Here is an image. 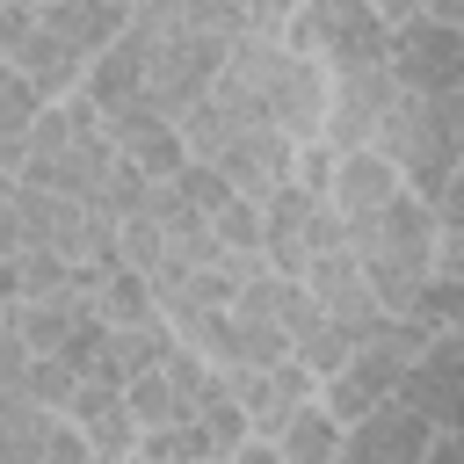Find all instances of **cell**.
<instances>
[{
    "label": "cell",
    "instance_id": "5bb4252c",
    "mask_svg": "<svg viewBox=\"0 0 464 464\" xmlns=\"http://www.w3.org/2000/svg\"><path fill=\"white\" fill-rule=\"evenodd\" d=\"M58 420H72V428L87 435L94 464H130V457H138V420H130V406H123V384H94V377H80Z\"/></svg>",
    "mask_w": 464,
    "mask_h": 464
},
{
    "label": "cell",
    "instance_id": "6da1fadb",
    "mask_svg": "<svg viewBox=\"0 0 464 464\" xmlns=\"http://www.w3.org/2000/svg\"><path fill=\"white\" fill-rule=\"evenodd\" d=\"M348 254H355L370 297H377L392 319H406L413 297H420V283L435 276V210L399 188L384 210H370V218L348 225Z\"/></svg>",
    "mask_w": 464,
    "mask_h": 464
},
{
    "label": "cell",
    "instance_id": "603a6c76",
    "mask_svg": "<svg viewBox=\"0 0 464 464\" xmlns=\"http://www.w3.org/2000/svg\"><path fill=\"white\" fill-rule=\"evenodd\" d=\"M51 428H58V413H44V406L14 399V406H7V420H0V464H44Z\"/></svg>",
    "mask_w": 464,
    "mask_h": 464
},
{
    "label": "cell",
    "instance_id": "30bf717a",
    "mask_svg": "<svg viewBox=\"0 0 464 464\" xmlns=\"http://www.w3.org/2000/svg\"><path fill=\"white\" fill-rule=\"evenodd\" d=\"M225 377V392H232V406L246 413V435H261V442H276L283 435V420L304 406V399H319V377L290 355V362H276V370H218Z\"/></svg>",
    "mask_w": 464,
    "mask_h": 464
},
{
    "label": "cell",
    "instance_id": "ee69618b",
    "mask_svg": "<svg viewBox=\"0 0 464 464\" xmlns=\"http://www.w3.org/2000/svg\"><path fill=\"white\" fill-rule=\"evenodd\" d=\"M7 203H14V174H0V210H7Z\"/></svg>",
    "mask_w": 464,
    "mask_h": 464
},
{
    "label": "cell",
    "instance_id": "8d00e7d4",
    "mask_svg": "<svg viewBox=\"0 0 464 464\" xmlns=\"http://www.w3.org/2000/svg\"><path fill=\"white\" fill-rule=\"evenodd\" d=\"M44 464H94V450H87V435H80L72 420H58V428H51V450H44Z\"/></svg>",
    "mask_w": 464,
    "mask_h": 464
},
{
    "label": "cell",
    "instance_id": "5b68a950",
    "mask_svg": "<svg viewBox=\"0 0 464 464\" xmlns=\"http://www.w3.org/2000/svg\"><path fill=\"white\" fill-rule=\"evenodd\" d=\"M384 22L370 14V0H297L290 14V51L319 58L326 72H355V65H384Z\"/></svg>",
    "mask_w": 464,
    "mask_h": 464
},
{
    "label": "cell",
    "instance_id": "f546056e",
    "mask_svg": "<svg viewBox=\"0 0 464 464\" xmlns=\"http://www.w3.org/2000/svg\"><path fill=\"white\" fill-rule=\"evenodd\" d=\"M174 196H181L188 210H203V218H218V210L232 203V181H225L218 167H203V160H181V174H174Z\"/></svg>",
    "mask_w": 464,
    "mask_h": 464
},
{
    "label": "cell",
    "instance_id": "7bdbcfd3",
    "mask_svg": "<svg viewBox=\"0 0 464 464\" xmlns=\"http://www.w3.org/2000/svg\"><path fill=\"white\" fill-rule=\"evenodd\" d=\"M7 304H22V268H14V261H0V312H7Z\"/></svg>",
    "mask_w": 464,
    "mask_h": 464
},
{
    "label": "cell",
    "instance_id": "83f0119b",
    "mask_svg": "<svg viewBox=\"0 0 464 464\" xmlns=\"http://www.w3.org/2000/svg\"><path fill=\"white\" fill-rule=\"evenodd\" d=\"M116 254H123V268H138V276H152L160 261H167V232L138 210V218H116Z\"/></svg>",
    "mask_w": 464,
    "mask_h": 464
},
{
    "label": "cell",
    "instance_id": "bcb514c9",
    "mask_svg": "<svg viewBox=\"0 0 464 464\" xmlns=\"http://www.w3.org/2000/svg\"><path fill=\"white\" fill-rule=\"evenodd\" d=\"M22 7H44V0H22Z\"/></svg>",
    "mask_w": 464,
    "mask_h": 464
},
{
    "label": "cell",
    "instance_id": "d4e9b609",
    "mask_svg": "<svg viewBox=\"0 0 464 464\" xmlns=\"http://www.w3.org/2000/svg\"><path fill=\"white\" fill-rule=\"evenodd\" d=\"M123 406H130V420H138V435H152V428H174V420H188V406L174 399V384L152 370V377H130L123 384Z\"/></svg>",
    "mask_w": 464,
    "mask_h": 464
},
{
    "label": "cell",
    "instance_id": "2e32d148",
    "mask_svg": "<svg viewBox=\"0 0 464 464\" xmlns=\"http://www.w3.org/2000/svg\"><path fill=\"white\" fill-rule=\"evenodd\" d=\"M7 65H14V72L36 87V102H65V94H80V80H87V58H80L72 44H58L44 22H36V36H29V44H22Z\"/></svg>",
    "mask_w": 464,
    "mask_h": 464
},
{
    "label": "cell",
    "instance_id": "f1b7e54d",
    "mask_svg": "<svg viewBox=\"0 0 464 464\" xmlns=\"http://www.w3.org/2000/svg\"><path fill=\"white\" fill-rule=\"evenodd\" d=\"M72 384H80V377H72L58 355H29V370H22V399H29V406H44V413H65Z\"/></svg>",
    "mask_w": 464,
    "mask_h": 464
},
{
    "label": "cell",
    "instance_id": "1f68e13d",
    "mask_svg": "<svg viewBox=\"0 0 464 464\" xmlns=\"http://www.w3.org/2000/svg\"><path fill=\"white\" fill-rule=\"evenodd\" d=\"M196 420H203V435L218 442V457H232V450L246 442V413L232 406V392H225V377H218V392H210V399L196 406Z\"/></svg>",
    "mask_w": 464,
    "mask_h": 464
},
{
    "label": "cell",
    "instance_id": "7402d4cb",
    "mask_svg": "<svg viewBox=\"0 0 464 464\" xmlns=\"http://www.w3.org/2000/svg\"><path fill=\"white\" fill-rule=\"evenodd\" d=\"M94 312H102L109 326H152V319H160L152 283H145L138 268H109V276H102V290H94Z\"/></svg>",
    "mask_w": 464,
    "mask_h": 464
},
{
    "label": "cell",
    "instance_id": "484cf974",
    "mask_svg": "<svg viewBox=\"0 0 464 464\" xmlns=\"http://www.w3.org/2000/svg\"><path fill=\"white\" fill-rule=\"evenodd\" d=\"M160 377L174 384V399H181L188 413H196V406H203V399L218 392V362H203V355H196V348H181V341L167 348V362H160Z\"/></svg>",
    "mask_w": 464,
    "mask_h": 464
},
{
    "label": "cell",
    "instance_id": "3957f363",
    "mask_svg": "<svg viewBox=\"0 0 464 464\" xmlns=\"http://www.w3.org/2000/svg\"><path fill=\"white\" fill-rule=\"evenodd\" d=\"M428 348V326L420 319H392L377 341H362L326 384H319V406L341 420V428H355L370 406H384V399H399V377H406V362Z\"/></svg>",
    "mask_w": 464,
    "mask_h": 464
},
{
    "label": "cell",
    "instance_id": "d6986e66",
    "mask_svg": "<svg viewBox=\"0 0 464 464\" xmlns=\"http://www.w3.org/2000/svg\"><path fill=\"white\" fill-rule=\"evenodd\" d=\"M341 420L319 406V399H304L290 420H283V435H276V450H283V464H334L341 457Z\"/></svg>",
    "mask_w": 464,
    "mask_h": 464
},
{
    "label": "cell",
    "instance_id": "d6a6232c",
    "mask_svg": "<svg viewBox=\"0 0 464 464\" xmlns=\"http://www.w3.org/2000/svg\"><path fill=\"white\" fill-rule=\"evenodd\" d=\"M334 167H341V152H334L326 138H312V145H297V160H290V181H297L312 203H326V196H334Z\"/></svg>",
    "mask_w": 464,
    "mask_h": 464
},
{
    "label": "cell",
    "instance_id": "b9f144b4",
    "mask_svg": "<svg viewBox=\"0 0 464 464\" xmlns=\"http://www.w3.org/2000/svg\"><path fill=\"white\" fill-rule=\"evenodd\" d=\"M22 254V218H14V203L0 210V261H14Z\"/></svg>",
    "mask_w": 464,
    "mask_h": 464
},
{
    "label": "cell",
    "instance_id": "52a82bcc",
    "mask_svg": "<svg viewBox=\"0 0 464 464\" xmlns=\"http://www.w3.org/2000/svg\"><path fill=\"white\" fill-rule=\"evenodd\" d=\"M399 399L435 435H464V334H428V348L399 377Z\"/></svg>",
    "mask_w": 464,
    "mask_h": 464
},
{
    "label": "cell",
    "instance_id": "4316f807",
    "mask_svg": "<svg viewBox=\"0 0 464 464\" xmlns=\"http://www.w3.org/2000/svg\"><path fill=\"white\" fill-rule=\"evenodd\" d=\"M406 319H420L428 334H464V283H450V276H428Z\"/></svg>",
    "mask_w": 464,
    "mask_h": 464
},
{
    "label": "cell",
    "instance_id": "7a4b0ae2",
    "mask_svg": "<svg viewBox=\"0 0 464 464\" xmlns=\"http://www.w3.org/2000/svg\"><path fill=\"white\" fill-rule=\"evenodd\" d=\"M377 160H392L399 167V181H406V196H420L428 210H435V196L450 188V174L464 167V145H457V116H450V94L442 102H428V94H392V109H384V123H377V145H370Z\"/></svg>",
    "mask_w": 464,
    "mask_h": 464
},
{
    "label": "cell",
    "instance_id": "9c48e42d",
    "mask_svg": "<svg viewBox=\"0 0 464 464\" xmlns=\"http://www.w3.org/2000/svg\"><path fill=\"white\" fill-rule=\"evenodd\" d=\"M392 94H399V80H392V65H355V72H334V87H326V145L334 152H370L377 145V123H384V109H392Z\"/></svg>",
    "mask_w": 464,
    "mask_h": 464
},
{
    "label": "cell",
    "instance_id": "ab89813d",
    "mask_svg": "<svg viewBox=\"0 0 464 464\" xmlns=\"http://www.w3.org/2000/svg\"><path fill=\"white\" fill-rule=\"evenodd\" d=\"M232 464H283V450H276V442H261V435H246V442L232 450Z\"/></svg>",
    "mask_w": 464,
    "mask_h": 464
},
{
    "label": "cell",
    "instance_id": "f6af8a7d",
    "mask_svg": "<svg viewBox=\"0 0 464 464\" xmlns=\"http://www.w3.org/2000/svg\"><path fill=\"white\" fill-rule=\"evenodd\" d=\"M14 399H22V392H0V420H7V406H14Z\"/></svg>",
    "mask_w": 464,
    "mask_h": 464
},
{
    "label": "cell",
    "instance_id": "c3c4849f",
    "mask_svg": "<svg viewBox=\"0 0 464 464\" xmlns=\"http://www.w3.org/2000/svg\"><path fill=\"white\" fill-rule=\"evenodd\" d=\"M130 14H138V0H130Z\"/></svg>",
    "mask_w": 464,
    "mask_h": 464
},
{
    "label": "cell",
    "instance_id": "8992f818",
    "mask_svg": "<svg viewBox=\"0 0 464 464\" xmlns=\"http://www.w3.org/2000/svg\"><path fill=\"white\" fill-rule=\"evenodd\" d=\"M384 65L406 94H464V29H442V22H406L384 36Z\"/></svg>",
    "mask_w": 464,
    "mask_h": 464
},
{
    "label": "cell",
    "instance_id": "7c38bea8",
    "mask_svg": "<svg viewBox=\"0 0 464 464\" xmlns=\"http://www.w3.org/2000/svg\"><path fill=\"white\" fill-rule=\"evenodd\" d=\"M109 123V145H116V160H130V167H145L152 181H174L181 174V130H174V116H160L145 94L138 102H123V109H109L102 116Z\"/></svg>",
    "mask_w": 464,
    "mask_h": 464
},
{
    "label": "cell",
    "instance_id": "60d3db41",
    "mask_svg": "<svg viewBox=\"0 0 464 464\" xmlns=\"http://www.w3.org/2000/svg\"><path fill=\"white\" fill-rule=\"evenodd\" d=\"M420 22H442V29H464V0H420Z\"/></svg>",
    "mask_w": 464,
    "mask_h": 464
},
{
    "label": "cell",
    "instance_id": "836d02e7",
    "mask_svg": "<svg viewBox=\"0 0 464 464\" xmlns=\"http://www.w3.org/2000/svg\"><path fill=\"white\" fill-rule=\"evenodd\" d=\"M334 246H348V225H341L334 203H312V210H304V261H312V254H334Z\"/></svg>",
    "mask_w": 464,
    "mask_h": 464
},
{
    "label": "cell",
    "instance_id": "d590c367",
    "mask_svg": "<svg viewBox=\"0 0 464 464\" xmlns=\"http://www.w3.org/2000/svg\"><path fill=\"white\" fill-rule=\"evenodd\" d=\"M29 36H36V7H22V0H0V58H14Z\"/></svg>",
    "mask_w": 464,
    "mask_h": 464
},
{
    "label": "cell",
    "instance_id": "e0dca14e",
    "mask_svg": "<svg viewBox=\"0 0 464 464\" xmlns=\"http://www.w3.org/2000/svg\"><path fill=\"white\" fill-rule=\"evenodd\" d=\"M80 94H87L102 116L145 94V51H138V36H130V29H123V36H116L102 58H87V80H80Z\"/></svg>",
    "mask_w": 464,
    "mask_h": 464
},
{
    "label": "cell",
    "instance_id": "e575fe53",
    "mask_svg": "<svg viewBox=\"0 0 464 464\" xmlns=\"http://www.w3.org/2000/svg\"><path fill=\"white\" fill-rule=\"evenodd\" d=\"M290 14H297V0H246V36L283 44L290 36Z\"/></svg>",
    "mask_w": 464,
    "mask_h": 464
},
{
    "label": "cell",
    "instance_id": "8fae6325",
    "mask_svg": "<svg viewBox=\"0 0 464 464\" xmlns=\"http://www.w3.org/2000/svg\"><path fill=\"white\" fill-rule=\"evenodd\" d=\"M428 442H435V428H428L406 399H384V406H370V413L341 435V457H334V464H420Z\"/></svg>",
    "mask_w": 464,
    "mask_h": 464
},
{
    "label": "cell",
    "instance_id": "681fc988",
    "mask_svg": "<svg viewBox=\"0 0 464 464\" xmlns=\"http://www.w3.org/2000/svg\"><path fill=\"white\" fill-rule=\"evenodd\" d=\"M130 464H145V457H130Z\"/></svg>",
    "mask_w": 464,
    "mask_h": 464
},
{
    "label": "cell",
    "instance_id": "74e56055",
    "mask_svg": "<svg viewBox=\"0 0 464 464\" xmlns=\"http://www.w3.org/2000/svg\"><path fill=\"white\" fill-rule=\"evenodd\" d=\"M435 225H442V232H464V167H457L450 188L435 196Z\"/></svg>",
    "mask_w": 464,
    "mask_h": 464
},
{
    "label": "cell",
    "instance_id": "277c9868",
    "mask_svg": "<svg viewBox=\"0 0 464 464\" xmlns=\"http://www.w3.org/2000/svg\"><path fill=\"white\" fill-rule=\"evenodd\" d=\"M130 36L145 51V102L160 116H181L188 102H203L232 51V36H218V29H138L130 22Z\"/></svg>",
    "mask_w": 464,
    "mask_h": 464
},
{
    "label": "cell",
    "instance_id": "4dcf8cb0",
    "mask_svg": "<svg viewBox=\"0 0 464 464\" xmlns=\"http://www.w3.org/2000/svg\"><path fill=\"white\" fill-rule=\"evenodd\" d=\"M210 232H218V246H225V254H261V203L232 196V203L210 218Z\"/></svg>",
    "mask_w": 464,
    "mask_h": 464
},
{
    "label": "cell",
    "instance_id": "ac0fdd59",
    "mask_svg": "<svg viewBox=\"0 0 464 464\" xmlns=\"http://www.w3.org/2000/svg\"><path fill=\"white\" fill-rule=\"evenodd\" d=\"M290 355L326 384V377L355 355V341H348V326H334V319H326V312H312V297H304V304H297V319H290Z\"/></svg>",
    "mask_w": 464,
    "mask_h": 464
},
{
    "label": "cell",
    "instance_id": "f35d334b",
    "mask_svg": "<svg viewBox=\"0 0 464 464\" xmlns=\"http://www.w3.org/2000/svg\"><path fill=\"white\" fill-rule=\"evenodd\" d=\"M370 14L384 29H406V22H420V0H370Z\"/></svg>",
    "mask_w": 464,
    "mask_h": 464
},
{
    "label": "cell",
    "instance_id": "7dc6e473",
    "mask_svg": "<svg viewBox=\"0 0 464 464\" xmlns=\"http://www.w3.org/2000/svg\"><path fill=\"white\" fill-rule=\"evenodd\" d=\"M210 464H232V457H210Z\"/></svg>",
    "mask_w": 464,
    "mask_h": 464
},
{
    "label": "cell",
    "instance_id": "4fadbf2b",
    "mask_svg": "<svg viewBox=\"0 0 464 464\" xmlns=\"http://www.w3.org/2000/svg\"><path fill=\"white\" fill-rule=\"evenodd\" d=\"M14 218H22V246H51L58 261H87V246H94V210L72 196L14 181Z\"/></svg>",
    "mask_w": 464,
    "mask_h": 464
},
{
    "label": "cell",
    "instance_id": "cb8c5ba5",
    "mask_svg": "<svg viewBox=\"0 0 464 464\" xmlns=\"http://www.w3.org/2000/svg\"><path fill=\"white\" fill-rule=\"evenodd\" d=\"M138 457H145V464H210V457H218V442H210V435H203V420L188 413V420H174V428L138 435Z\"/></svg>",
    "mask_w": 464,
    "mask_h": 464
},
{
    "label": "cell",
    "instance_id": "ba28073f",
    "mask_svg": "<svg viewBox=\"0 0 464 464\" xmlns=\"http://www.w3.org/2000/svg\"><path fill=\"white\" fill-rule=\"evenodd\" d=\"M304 297H312V312H326L334 326H348V341L362 348V341H377L384 326H392V312L370 297V283H362V268H355V254L348 246H334V254H312L304 261Z\"/></svg>",
    "mask_w": 464,
    "mask_h": 464
},
{
    "label": "cell",
    "instance_id": "ffe728a7",
    "mask_svg": "<svg viewBox=\"0 0 464 464\" xmlns=\"http://www.w3.org/2000/svg\"><path fill=\"white\" fill-rule=\"evenodd\" d=\"M297 304H304V283H290V276H276V268H261V276H246V283L232 290V312H239V319H268V326H283V334H290Z\"/></svg>",
    "mask_w": 464,
    "mask_h": 464
},
{
    "label": "cell",
    "instance_id": "9a60e30c",
    "mask_svg": "<svg viewBox=\"0 0 464 464\" xmlns=\"http://www.w3.org/2000/svg\"><path fill=\"white\" fill-rule=\"evenodd\" d=\"M399 188H406V181H399L392 160H377V152H341V167H334V196H326V203L341 210V225H355V218L384 210Z\"/></svg>",
    "mask_w": 464,
    "mask_h": 464
},
{
    "label": "cell",
    "instance_id": "44dd1931",
    "mask_svg": "<svg viewBox=\"0 0 464 464\" xmlns=\"http://www.w3.org/2000/svg\"><path fill=\"white\" fill-rule=\"evenodd\" d=\"M167 348H174L167 319H152V326H109V362H116V384L152 377V370L167 362Z\"/></svg>",
    "mask_w": 464,
    "mask_h": 464
}]
</instances>
